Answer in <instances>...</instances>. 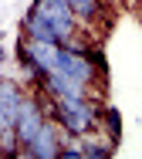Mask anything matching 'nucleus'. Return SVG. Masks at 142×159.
<instances>
[{
	"instance_id": "3",
	"label": "nucleus",
	"mask_w": 142,
	"mask_h": 159,
	"mask_svg": "<svg viewBox=\"0 0 142 159\" xmlns=\"http://www.w3.org/2000/svg\"><path fill=\"white\" fill-rule=\"evenodd\" d=\"M71 10L81 24H95L102 14H105V3L102 0H71Z\"/></svg>"
},
{
	"instance_id": "1",
	"label": "nucleus",
	"mask_w": 142,
	"mask_h": 159,
	"mask_svg": "<svg viewBox=\"0 0 142 159\" xmlns=\"http://www.w3.org/2000/svg\"><path fill=\"white\" fill-rule=\"evenodd\" d=\"M102 105L91 102V98H71V95H61L54 98V119L58 125L71 132V135H88L102 125Z\"/></svg>"
},
{
	"instance_id": "2",
	"label": "nucleus",
	"mask_w": 142,
	"mask_h": 159,
	"mask_svg": "<svg viewBox=\"0 0 142 159\" xmlns=\"http://www.w3.org/2000/svg\"><path fill=\"white\" fill-rule=\"evenodd\" d=\"M54 122H58V119H54ZM54 122H51V119L44 122V129L37 132V139L24 149V156H37V159H54V156H61V149H64V142H68L71 132H64L61 125L54 129Z\"/></svg>"
},
{
	"instance_id": "4",
	"label": "nucleus",
	"mask_w": 142,
	"mask_h": 159,
	"mask_svg": "<svg viewBox=\"0 0 142 159\" xmlns=\"http://www.w3.org/2000/svg\"><path fill=\"white\" fill-rule=\"evenodd\" d=\"M102 122H105V129H108V139H112V142H118V139H122V115H118L115 108H105Z\"/></svg>"
}]
</instances>
